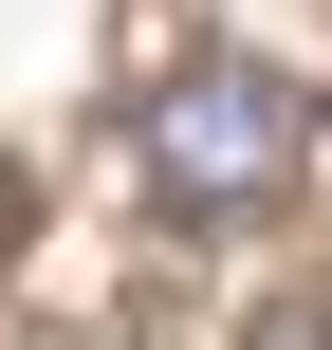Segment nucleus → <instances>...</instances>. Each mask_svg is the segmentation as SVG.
Wrapping results in <instances>:
<instances>
[{"instance_id":"nucleus-1","label":"nucleus","mask_w":332,"mask_h":350,"mask_svg":"<svg viewBox=\"0 0 332 350\" xmlns=\"http://www.w3.org/2000/svg\"><path fill=\"white\" fill-rule=\"evenodd\" d=\"M296 166H314V111H296V74H259V55H185V74L129 111V185H148L166 221H277Z\"/></svg>"},{"instance_id":"nucleus-2","label":"nucleus","mask_w":332,"mask_h":350,"mask_svg":"<svg viewBox=\"0 0 332 350\" xmlns=\"http://www.w3.org/2000/svg\"><path fill=\"white\" fill-rule=\"evenodd\" d=\"M259 350H332V314H277V332H259Z\"/></svg>"},{"instance_id":"nucleus-3","label":"nucleus","mask_w":332,"mask_h":350,"mask_svg":"<svg viewBox=\"0 0 332 350\" xmlns=\"http://www.w3.org/2000/svg\"><path fill=\"white\" fill-rule=\"evenodd\" d=\"M0 221H18V185H0Z\"/></svg>"}]
</instances>
